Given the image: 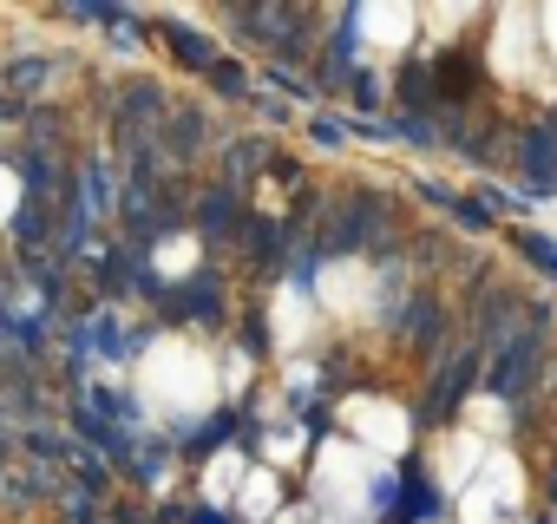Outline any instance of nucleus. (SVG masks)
Returning <instances> with one entry per match:
<instances>
[{"instance_id": "f257e3e1", "label": "nucleus", "mask_w": 557, "mask_h": 524, "mask_svg": "<svg viewBox=\"0 0 557 524\" xmlns=\"http://www.w3.org/2000/svg\"><path fill=\"white\" fill-rule=\"evenodd\" d=\"M145 387H151L158 407H171V413H197V407H210V394H216V367H210L203 354L164 341V348H151Z\"/></svg>"}, {"instance_id": "f03ea898", "label": "nucleus", "mask_w": 557, "mask_h": 524, "mask_svg": "<svg viewBox=\"0 0 557 524\" xmlns=\"http://www.w3.org/2000/svg\"><path fill=\"white\" fill-rule=\"evenodd\" d=\"M342 420H348V433H355L368 452H400V446L413 439V426H407V413H400L394 400H348Z\"/></svg>"}, {"instance_id": "7ed1b4c3", "label": "nucleus", "mask_w": 557, "mask_h": 524, "mask_svg": "<svg viewBox=\"0 0 557 524\" xmlns=\"http://www.w3.org/2000/svg\"><path fill=\"white\" fill-rule=\"evenodd\" d=\"M315 485L335 498V504H361V491H368V452H355V446H322V465H315Z\"/></svg>"}, {"instance_id": "20e7f679", "label": "nucleus", "mask_w": 557, "mask_h": 524, "mask_svg": "<svg viewBox=\"0 0 557 524\" xmlns=\"http://www.w3.org/2000/svg\"><path fill=\"white\" fill-rule=\"evenodd\" d=\"M368 270H361V262H335V270L322 276V302L335 309V315H361L368 309Z\"/></svg>"}, {"instance_id": "39448f33", "label": "nucleus", "mask_w": 557, "mask_h": 524, "mask_svg": "<svg viewBox=\"0 0 557 524\" xmlns=\"http://www.w3.org/2000/svg\"><path fill=\"white\" fill-rule=\"evenodd\" d=\"M413 27H420L413 8H368V14H361V34L374 40V53H400Z\"/></svg>"}, {"instance_id": "423d86ee", "label": "nucleus", "mask_w": 557, "mask_h": 524, "mask_svg": "<svg viewBox=\"0 0 557 524\" xmlns=\"http://www.w3.org/2000/svg\"><path fill=\"white\" fill-rule=\"evenodd\" d=\"M275 498H283V485H275V472H249V478H243V511L269 517V511H275Z\"/></svg>"}, {"instance_id": "0eeeda50", "label": "nucleus", "mask_w": 557, "mask_h": 524, "mask_svg": "<svg viewBox=\"0 0 557 524\" xmlns=\"http://www.w3.org/2000/svg\"><path fill=\"white\" fill-rule=\"evenodd\" d=\"M236 478H243V459H236V452H223V459L203 472V491H210V498H230V491H236Z\"/></svg>"}, {"instance_id": "6e6552de", "label": "nucleus", "mask_w": 557, "mask_h": 524, "mask_svg": "<svg viewBox=\"0 0 557 524\" xmlns=\"http://www.w3.org/2000/svg\"><path fill=\"white\" fill-rule=\"evenodd\" d=\"M190 262H197V242H190V236H171V242L158 249V270H164V276H184Z\"/></svg>"}, {"instance_id": "1a4fd4ad", "label": "nucleus", "mask_w": 557, "mask_h": 524, "mask_svg": "<svg viewBox=\"0 0 557 524\" xmlns=\"http://www.w3.org/2000/svg\"><path fill=\"white\" fill-rule=\"evenodd\" d=\"M275 328H283V341L302 335V302H296V296H283V309H275Z\"/></svg>"}, {"instance_id": "9d476101", "label": "nucleus", "mask_w": 557, "mask_h": 524, "mask_svg": "<svg viewBox=\"0 0 557 524\" xmlns=\"http://www.w3.org/2000/svg\"><path fill=\"white\" fill-rule=\"evenodd\" d=\"M21 203V184H14V171H0V216H8Z\"/></svg>"}, {"instance_id": "9b49d317", "label": "nucleus", "mask_w": 557, "mask_h": 524, "mask_svg": "<svg viewBox=\"0 0 557 524\" xmlns=\"http://www.w3.org/2000/svg\"><path fill=\"white\" fill-rule=\"evenodd\" d=\"M537 21H544V40H550V53H557V8H544Z\"/></svg>"}]
</instances>
